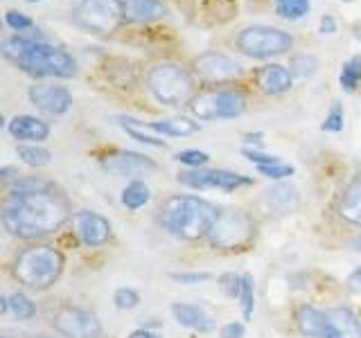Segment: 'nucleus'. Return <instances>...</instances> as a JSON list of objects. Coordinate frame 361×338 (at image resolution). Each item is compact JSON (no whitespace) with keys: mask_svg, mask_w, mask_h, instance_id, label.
Here are the masks:
<instances>
[{"mask_svg":"<svg viewBox=\"0 0 361 338\" xmlns=\"http://www.w3.org/2000/svg\"><path fill=\"white\" fill-rule=\"evenodd\" d=\"M71 219V203L48 180L23 178L9 192L3 208V225L20 239H39L56 232Z\"/></svg>","mask_w":361,"mask_h":338,"instance_id":"obj_1","label":"nucleus"},{"mask_svg":"<svg viewBox=\"0 0 361 338\" xmlns=\"http://www.w3.org/2000/svg\"><path fill=\"white\" fill-rule=\"evenodd\" d=\"M3 54L23 73L39 79H71L77 75V61L73 56L48 43L41 34H11L3 41Z\"/></svg>","mask_w":361,"mask_h":338,"instance_id":"obj_2","label":"nucleus"},{"mask_svg":"<svg viewBox=\"0 0 361 338\" xmlns=\"http://www.w3.org/2000/svg\"><path fill=\"white\" fill-rule=\"evenodd\" d=\"M219 217V210L210 201L199 196H169L161 208V223L178 239L195 242L201 237H208L214 221Z\"/></svg>","mask_w":361,"mask_h":338,"instance_id":"obj_3","label":"nucleus"},{"mask_svg":"<svg viewBox=\"0 0 361 338\" xmlns=\"http://www.w3.org/2000/svg\"><path fill=\"white\" fill-rule=\"evenodd\" d=\"M66 266V259L61 251H56L54 246H30L14 259V268L11 273L14 277L25 284L27 289H50L56 280L61 277Z\"/></svg>","mask_w":361,"mask_h":338,"instance_id":"obj_4","label":"nucleus"},{"mask_svg":"<svg viewBox=\"0 0 361 338\" xmlns=\"http://www.w3.org/2000/svg\"><path fill=\"white\" fill-rule=\"evenodd\" d=\"M147 88L165 106H190V101L197 97L195 77L188 68L174 61H163L149 68L147 73Z\"/></svg>","mask_w":361,"mask_h":338,"instance_id":"obj_5","label":"nucleus"},{"mask_svg":"<svg viewBox=\"0 0 361 338\" xmlns=\"http://www.w3.org/2000/svg\"><path fill=\"white\" fill-rule=\"evenodd\" d=\"M235 45L242 54L251 59H271L293 48V37L289 32L271 25H251L244 27L235 37Z\"/></svg>","mask_w":361,"mask_h":338,"instance_id":"obj_6","label":"nucleus"},{"mask_svg":"<svg viewBox=\"0 0 361 338\" xmlns=\"http://www.w3.org/2000/svg\"><path fill=\"white\" fill-rule=\"evenodd\" d=\"M124 18H127L124 0H82L73 11V20L77 25L97 37L113 34Z\"/></svg>","mask_w":361,"mask_h":338,"instance_id":"obj_7","label":"nucleus"},{"mask_svg":"<svg viewBox=\"0 0 361 338\" xmlns=\"http://www.w3.org/2000/svg\"><path fill=\"white\" fill-rule=\"evenodd\" d=\"M208 239L214 248L244 251L255 239V221L242 210H224L214 221Z\"/></svg>","mask_w":361,"mask_h":338,"instance_id":"obj_8","label":"nucleus"},{"mask_svg":"<svg viewBox=\"0 0 361 338\" xmlns=\"http://www.w3.org/2000/svg\"><path fill=\"white\" fill-rule=\"evenodd\" d=\"M246 111V97L240 90H208L190 101V113L197 120H233Z\"/></svg>","mask_w":361,"mask_h":338,"instance_id":"obj_9","label":"nucleus"},{"mask_svg":"<svg viewBox=\"0 0 361 338\" xmlns=\"http://www.w3.org/2000/svg\"><path fill=\"white\" fill-rule=\"evenodd\" d=\"M54 332H59L63 338H99L102 323L93 311L63 307L54 313L52 318Z\"/></svg>","mask_w":361,"mask_h":338,"instance_id":"obj_10","label":"nucleus"},{"mask_svg":"<svg viewBox=\"0 0 361 338\" xmlns=\"http://www.w3.org/2000/svg\"><path fill=\"white\" fill-rule=\"evenodd\" d=\"M178 180L192 189H214L217 187L224 192H233L237 187L251 185V178L228 172V169H188V172L178 174Z\"/></svg>","mask_w":361,"mask_h":338,"instance_id":"obj_11","label":"nucleus"},{"mask_svg":"<svg viewBox=\"0 0 361 338\" xmlns=\"http://www.w3.org/2000/svg\"><path fill=\"white\" fill-rule=\"evenodd\" d=\"M195 73L206 84H226L242 75V65L221 52H203L195 59Z\"/></svg>","mask_w":361,"mask_h":338,"instance_id":"obj_12","label":"nucleus"},{"mask_svg":"<svg viewBox=\"0 0 361 338\" xmlns=\"http://www.w3.org/2000/svg\"><path fill=\"white\" fill-rule=\"evenodd\" d=\"M30 101L45 115L61 118L73 108V95L66 86L54 84H34L30 86Z\"/></svg>","mask_w":361,"mask_h":338,"instance_id":"obj_13","label":"nucleus"},{"mask_svg":"<svg viewBox=\"0 0 361 338\" xmlns=\"http://www.w3.org/2000/svg\"><path fill=\"white\" fill-rule=\"evenodd\" d=\"M73 228L84 246L97 248L111 239V223L93 210H82L73 217Z\"/></svg>","mask_w":361,"mask_h":338,"instance_id":"obj_14","label":"nucleus"},{"mask_svg":"<svg viewBox=\"0 0 361 338\" xmlns=\"http://www.w3.org/2000/svg\"><path fill=\"white\" fill-rule=\"evenodd\" d=\"M104 169H109L111 174L116 176H124V178H133V176H145L149 172H156L158 165L152 161V158H147L142 154H133V151H116L106 156L104 161H102Z\"/></svg>","mask_w":361,"mask_h":338,"instance_id":"obj_15","label":"nucleus"},{"mask_svg":"<svg viewBox=\"0 0 361 338\" xmlns=\"http://www.w3.org/2000/svg\"><path fill=\"white\" fill-rule=\"evenodd\" d=\"M321 338H361V323L357 313L345 307L323 311Z\"/></svg>","mask_w":361,"mask_h":338,"instance_id":"obj_16","label":"nucleus"},{"mask_svg":"<svg viewBox=\"0 0 361 338\" xmlns=\"http://www.w3.org/2000/svg\"><path fill=\"white\" fill-rule=\"evenodd\" d=\"M7 131H9L11 138H16L20 142H43V140H48V135H50L48 122H43L34 115L11 118L7 124Z\"/></svg>","mask_w":361,"mask_h":338,"instance_id":"obj_17","label":"nucleus"},{"mask_svg":"<svg viewBox=\"0 0 361 338\" xmlns=\"http://www.w3.org/2000/svg\"><path fill=\"white\" fill-rule=\"evenodd\" d=\"M293 84L289 68L280 63H269L257 73V86L264 95H282L287 93Z\"/></svg>","mask_w":361,"mask_h":338,"instance_id":"obj_18","label":"nucleus"},{"mask_svg":"<svg viewBox=\"0 0 361 338\" xmlns=\"http://www.w3.org/2000/svg\"><path fill=\"white\" fill-rule=\"evenodd\" d=\"M172 315L176 318L178 325L188 327V330H195V332H201V334L214 330L212 318L201 307H197V304L176 302V304H172Z\"/></svg>","mask_w":361,"mask_h":338,"instance_id":"obj_19","label":"nucleus"},{"mask_svg":"<svg viewBox=\"0 0 361 338\" xmlns=\"http://www.w3.org/2000/svg\"><path fill=\"white\" fill-rule=\"evenodd\" d=\"M338 214L341 219L361 228V174L350 180V185L343 189L341 199H338Z\"/></svg>","mask_w":361,"mask_h":338,"instance_id":"obj_20","label":"nucleus"},{"mask_svg":"<svg viewBox=\"0 0 361 338\" xmlns=\"http://www.w3.org/2000/svg\"><path fill=\"white\" fill-rule=\"evenodd\" d=\"M124 9H127V20L131 23H154L161 20L167 9L161 0H127L124 3Z\"/></svg>","mask_w":361,"mask_h":338,"instance_id":"obj_21","label":"nucleus"},{"mask_svg":"<svg viewBox=\"0 0 361 338\" xmlns=\"http://www.w3.org/2000/svg\"><path fill=\"white\" fill-rule=\"evenodd\" d=\"M267 203L276 214H289L298 208V192L289 183H280L267 192Z\"/></svg>","mask_w":361,"mask_h":338,"instance_id":"obj_22","label":"nucleus"},{"mask_svg":"<svg viewBox=\"0 0 361 338\" xmlns=\"http://www.w3.org/2000/svg\"><path fill=\"white\" fill-rule=\"evenodd\" d=\"M142 127L152 129L156 133H163V135H172V138H185V135H195L199 131V124L188 118H167V120L147 122V124L142 122Z\"/></svg>","mask_w":361,"mask_h":338,"instance_id":"obj_23","label":"nucleus"},{"mask_svg":"<svg viewBox=\"0 0 361 338\" xmlns=\"http://www.w3.org/2000/svg\"><path fill=\"white\" fill-rule=\"evenodd\" d=\"M296 325L300 334L312 336V338H321L323 332V311L314 309V307H300L296 313Z\"/></svg>","mask_w":361,"mask_h":338,"instance_id":"obj_24","label":"nucleus"},{"mask_svg":"<svg viewBox=\"0 0 361 338\" xmlns=\"http://www.w3.org/2000/svg\"><path fill=\"white\" fill-rule=\"evenodd\" d=\"M152 199V192L142 180H131V183L122 189V203L129 210H140L142 206H147Z\"/></svg>","mask_w":361,"mask_h":338,"instance_id":"obj_25","label":"nucleus"},{"mask_svg":"<svg viewBox=\"0 0 361 338\" xmlns=\"http://www.w3.org/2000/svg\"><path fill=\"white\" fill-rule=\"evenodd\" d=\"M274 9H276V14L285 20H300L310 14L312 0H276Z\"/></svg>","mask_w":361,"mask_h":338,"instance_id":"obj_26","label":"nucleus"},{"mask_svg":"<svg viewBox=\"0 0 361 338\" xmlns=\"http://www.w3.org/2000/svg\"><path fill=\"white\" fill-rule=\"evenodd\" d=\"M16 154L27 167H48L52 163V154L37 144H20Z\"/></svg>","mask_w":361,"mask_h":338,"instance_id":"obj_27","label":"nucleus"},{"mask_svg":"<svg viewBox=\"0 0 361 338\" xmlns=\"http://www.w3.org/2000/svg\"><path fill=\"white\" fill-rule=\"evenodd\" d=\"M319 70V59L314 54H293L289 61V73L296 79H312Z\"/></svg>","mask_w":361,"mask_h":338,"instance_id":"obj_28","label":"nucleus"},{"mask_svg":"<svg viewBox=\"0 0 361 338\" xmlns=\"http://www.w3.org/2000/svg\"><path fill=\"white\" fill-rule=\"evenodd\" d=\"M338 84L345 90V93H353V90L361 84V54L348 59L341 65V75H338Z\"/></svg>","mask_w":361,"mask_h":338,"instance_id":"obj_29","label":"nucleus"},{"mask_svg":"<svg viewBox=\"0 0 361 338\" xmlns=\"http://www.w3.org/2000/svg\"><path fill=\"white\" fill-rule=\"evenodd\" d=\"M9 311L14 313L18 320H30L32 315L37 313V304L27 296H23V293H14V296H9Z\"/></svg>","mask_w":361,"mask_h":338,"instance_id":"obj_30","label":"nucleus"},{"mask_svg":"<svg viewBox=\"0 0 361 338\" xmlns=\"http://www.w3.org/2000/svg\"><path fill=\"white\" fill-rule=\"evenodd\" d=\"M240 302H242V311L244 318L251 320L253 309H255V291H253V275H242V291H240Z\"/></svg>","mask_w":361,"mask_h":338,"instance_id":"obj_31","label":"nucleus"},{"mask_svg":"<svg viewBox=\"0 0 361 338\" xmlns=\"http://www.w3.org/2000/svg\"><path fill=\"white\" fill-rule=\"evenodd\" d=\"M343 118H345V113H343V104H338V101H334L330 113L325 115L323 124H321V129L323 131H330V133H338V131H343Z\"/></svg>","mask_w":361,"mask_h":338,"instance_id":"obj_32","label":"nucleus"},{"mask_svg":"<svg viewBox=\"0 0 361 338\" xmlns=\"http://www.w3.org/2000/svg\"><path fill=\"white\" fill-rule=\"evenodd\" d=\"M5 25L11 30V32H16V34H23V32H27L34 27V20L27 16V14H23V11H16V9H11L5 14Z\"/></svg>","mask_w":361,"mask_h":338,"instance_id":"obj_33","label":"nucleus"},{"mask_svg":"<svg viewBox=\"0 0 361 338\" xmlns=\"http://www.w3.org/2000/svg\"><path fill=\"white\" fill-rule=\"evenodd\" d=\"M174 158L180 165H188L192 169H201L203 165H208V161H210V156L206 151H199V149H183V151H178Z\"/></svg>","mask_w":361,"mask_h":338,"instance_id":"obj_34","label":"nucleus"},{"mask_svg":"<svg viewBox=\"0 0 361 338\" xmlns=\"http://www.w3.org/2000/svg\"><path fill=\"white\" fill-rule=\"evenodd\" d=\"M113 302H116L118 309H135L140 304V293L135 289H118Z\"/></svg>","mask_w":361,"mask_h":338,"instance_id":"obj_35","label":"nucleus"},{"mask_svg":"<svg viewBox=\"0 0 361 338\" xmlns=\"http://www.w3.org/2000/svg\"><path fill=\"white\" fill-rule=\"evenodd\" d=\"M257 172L262 174V176H267V178H271V180H282V178H289V176H293V169L291 165H285V163H274V165H262V167H257Z\"/></svg>","mask_w":361,"mask_h":338,"instance_id":"obj_36","label":"nucleus"},{"mask_svg":"<svg viewBox=\"0 0 361 338\" xmlns=\"http://www.w3.org/2000/svg\"><path fill=\"white\" fill-rule=\"evenodd\" d=\"M120 124L124 127V131H127V135H131V138H133L135 142H142V144H149V146H165V140L152 138V135H147V133L138 131V129L133 127L131 122H127V120H120Z\"/></svg>","mask_w":361,"mask_h":338,"instance_id":"obj_37","label":"nucleus"},{"mask_svg":"<svg viewBox=\"0 0 361 338\" xmlns=\"http://www.w3.org/2000/svg\"><path fill=\"white\" fill-rule=\"evenodd\" d=\"M219 287L226 296L231 298H240V291H242V277L235 275V273H224L219 277Z\"/></svg>","mask_w":361,"mask_h":338,"instance_id":"obj_38","label":"nucleus"},{"mask_svg":"<svg viewBox=\"0 0 361 338\" xmlns=\"http://www.w3.org/2000/svg\"><path fill=\"white\" fill-rule=\"evenodd\" d=\"M242 154H244L251 163H255L257 167L280 163V158H278V156H269V154H262V151H257V149H248V146H246V149H242Z\"/></svg>","mask_w":361,"mask_h":338,"instance_id":"obj_39","label":"nucleus"},{"mask_svg":"<svg viewBox=\"0 0 361 338\" xmlns=\"http://www.w3.org/2000/svg\"><path fill=\"white\" fill-rule=\"evenodd\" d=\"M174 280H178L180 284H199V282H206L210 275L208 273H174Z\"/></svg>","mask_w":361,"mask_h":338,"instance_id":"obj_40","label":"nucleus"},{"mask_svg":"<svg viewBox=\"0 0 361 338\" xmlns=\"http://www.w3.org/2000/svg\"><path fill=\"white\" fill-rule=\"evenodd\" d=\"M221 338H244V325L242 323H228L221 327Z\"/></svg>","mask_w":361,"mask_h":338,"instance_id":"obj_41","label":"nucleus"},{"mask_svg":"<svg viewBox=\"0 0 361 338\" xmlns=\"http://www.w3.org/2000/svg\"><path fill=\"white\" fill-rule=\"evenodd\" d=\"M319 32L323 34H334L336 32V20H334V16H330V14H325L323 18H321V25H319Z\"/></svg>","mask_w":361,"mask_h":338,"instance_id":"obj_42","label":"nucleus"},{"mask_svg":"<svg viewBox=\"0 0 361 338\" xmlns=\"http://www.w3.org/2000/svg\"><path fill=\"white\" fill-rule=\"evenodd\" d=\"M348 289L353 293H361V268H355L353 273L348 275Z\"/></svg>","mask_w":361,"mask_h":338,"instance_id":"obj_43","label":"nucleus"},{"mask_svg":"<svg viewBox=\"0 0 361 338\" xmlns=\"http://www.w3.org/2000/svg\"><path fill=\"white\" fill-rule=\"evenodd\" d=\"M129 338H158V336L152 334V332H147V330H138V332H133Z\"/></svg>","mask_w":361,"mask_h":338,"instance_id":"obj_44","label":"nucleus"},{"mask_svg":"<svg viewBox=\"0 0 361 338\" xmlns=\"http://www.w3.org/2000/svg\"><path fill=\"white\" fill-rule=\"evenodd\" d=\"M350 248H353V251H357V253H361V237H355V239L350 242Z\"/></svg>","mask_w":361,"mask_h":338,"instance_id":"obj_45","label":"nucleus"},{"mask_svg":"<svg viewBox=\"0 0 361 338\" xmlns=\"http://www.w3.org/2000/svg\"><path fill=\"white\" fill-rule=\"evenodd\" d=\"M27 3H41V0H27Z\"/></svg>","mask_w":361,"mask_h":338,"instance_id":"obj_46","label":"nucleus"},{"mask_svg":"<svg viewBox=\"0 0 361 338\" xmlns=\"http://www.w3.org/2000/svg\"><path fill=\"white\" fill-rule=\"evenodd\" d=\"M357 37H359V39H361V32H359V34H357Z\"/></svg>","mask_w":361,"mask_h":338,"instance_id":"obj_47","label":"nucleus"},{"mask_svg":"<svg viewBox=\"0 0 361 338\" xmlns=\"http://www.w3.org/2000/svg\"><path fill=\"white\" fill-rule=\"evenodd\" d=\"M345 3H353V0H345Z\"/></svg>","mask_w":361,"mask_h":338,"instance_id":"obj_48","label":"nucleus"},{"mask_svg":"<svg viewBox=\"0 0 361 338\" xmlns=\"http://www.w3.org/2000/svg\"><path fill=\"white\" fill-rule=\"evenodd\" d=\"M3 338H9V336H3Z\"/></svg>","mask_w":361,"mask_h":338,"instance_id":"obj_49","label":"nucleus"}]
</instances>
